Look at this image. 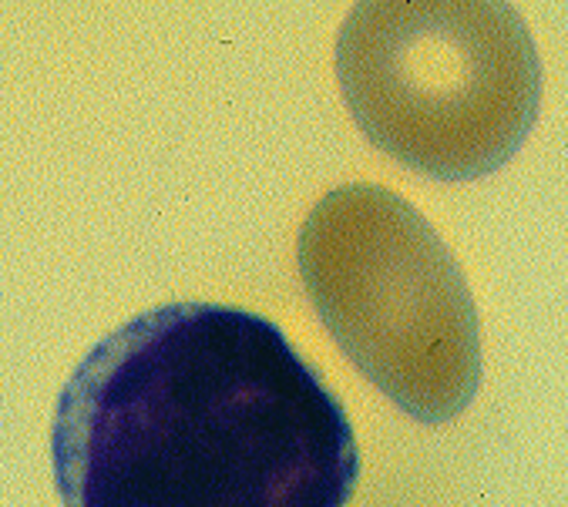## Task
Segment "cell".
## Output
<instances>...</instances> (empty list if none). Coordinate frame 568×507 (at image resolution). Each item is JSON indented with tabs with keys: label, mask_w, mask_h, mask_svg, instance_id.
Returning <instances> with one entry per match:
<instances>
[{
	"label": "cell",
	"mask_w": 568,
	"mask_h": 507,
	"mask_svg": "<svg viewBox=\"0 0 568 507\" xmlns=\"http://www.w3.org/2000/svg\"><path fill=\"white\" fill-rule=\"evenodd\" d=\"M64 507H347L354 424L273 320L219 303L132 316L74 366L51 424Z\"/></svg>",
	"instance_id": "cell-1"
},
{
	"label": "cell",
	"mask_w": 568,
	"mask_h": 507,
	"mask_svg": "<svg viewBox=\"0 0 568 507\" xmlns=\"http://www.w3.org/2000/svg\"><path fill=\"white\" fill-rule=\"evenodd\" d=\"M333 61L367 142L437 182L508 165L541 111V58L508 0H364Z\"/></svg>",
	"instance_id": "cell-2"
},
{
	"label": "cell",
	"mask_w": 568,
	"mask_h": 507,
	"mask_svg": "<svg viewBox=\"0 0 568 507\" xmlns=\"http://www.w3.org/2000/svg\"><path fill=\"white\" fill-rule=\"evenodd\" d=\"M303 290L344 353L410 420L462 417L481 387V320L465 270L394 189H329L296 235Z\"/></svg>",
	"instance_id": "cell-3"
}]
</instances>
